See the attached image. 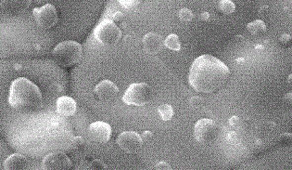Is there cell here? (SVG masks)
Listing matches in <instances>:
<instances>
[{"instance_id":"6da1fadb","label":"cell","mask_w":292,"mask_h":170,"mask_svg":"<svg viewBox=\"0 0 292 170\" xmlns=\"http://www.w3.org/2000/svg\"><path fill=\"white\" fill-rule=\"evenodd\" d=\"M230 70L224 62L211 55H203L191 65L188 82L197 92L211 94L225 86Z\"/></svg>"},{"instance_id":"7a4b0ae2","label":"cell","mask_w":292,"mask_h":170,"mask_svg":"<svg viewBox=\"0 0 292 170\" xmlns=\"http://www.w3.org/2000/svg\"><path fill=\"white\" fill-rule=\"evenodd\" d=\"M8 104L19 113L37 112L43 104V97L39 87L29 79H15L9 87Z\"/></svg>"},{"instance_id":"3957f363","label":"cell","mask_w":292,"mask_h":170,"mask_svg":"<svg viewBox=\"0 0 292 170\" xmlns=\"http://www.w3.org/2000/svg\"><path fill=\"white\" fill-rule=\"evenodd\" d=\"M53 57L62 67H73L78 64L83 56L81 44L76 41H63L53 49Z\"/></svg>"},{"instance_id":"277c9868","label":"cell","mask_w":292,"mask_h":170,"mask_svg":"<svg viewBox=\"0 0 292 170\" xmlns=\"http://www.w3.org/2000/svg\"><path fill=\"white\" fill-rule=\"evenodd\" d=\"M94 37L102 46H113L122 39V31L113 21L104 20L95 28Z\"/></svg>"},{"instance_id":"5b68a950","label":"cell","mask_w":292,"mask_h":170,"mask_svg":"<svg viewBox=\"0 0 292 170\" xmlns=\"http://www.w3.org/2000/svg\"><path fill=\"white\" fill-rule=\"evenodd\" d=\"M152 98V89L147 83H134L128 86L123 96V101L132 106H144Z\"/></svg>"},{"instance_id":"8992f818","label":"cell","mask_w":292,"mask_h":170,"mask_svg":"<svg viewBox=\"0 0 292 170\" xmlns=\"http://www.w3.org/2000/svg\"><path fill=\"white\" fill-rule=\"evenodd\" d=\"M219 135L216 123L208 118L200 119L194 127L195 139L201 144H210L214 142Z\"/></svg>"},{"instance_id":"52a82bcc","label":"cell","mask_w":292,"mask_h":170,"mask_svg":"<svg viewBox=\"0 0 292 170\" xmlns=\"http://www.w3.org/2000/svg\"><path fill=\"white\" fill-rule=\"evenodd\" d=\"M33 15L37 24L42 29H50L59 21L57 9L51 4H45L40 8H34Z\"/></svg>"},{"instance_id":"ba28073f","label":"cell","mask_w":292,"mask_h":170,"mask_svg":"<svg viewBox=\"0 0 292 170\" xmlns=\"http://www.w3.org/2000/svg\"><path fill=\"white\" fill-rule=\"evenodd\" d=\"M118 146L127 154H135L143 146L141 136L135 131H125L121 133L116 140Z\"/></svg>"},{"instance_id":"9c48e42d","label":"cell","mask_w":292,"mask_h":170,"mask_svg":"<svg viewBox=\"0 0 292 170\" xmlns=\"http://www.w3.org/2000/svg\"><path fill=\"white\" fill-rule=\"evenodd\" d=\"M42 165L43 169L46 170H69L73 167L71 159L61 152L46 155Z\"/></svg>"},{"instance_id":"30bf717a","label":"cell","mask_w":292,"mask_h":170,"mask_svg":"<svg viewBox=\"0 0 292 170\" xmlns=\"http://www.w3.org/2000/svg\"><path fill=\"white\" fill-rule=\"evenodd\" d=\"M112 127L106 122L97 121L90 125L88 128L89 138L97 144H105L112 137Z\"/></svg>"},{"instance_id":"8fae6325","label":"cell","mask_w":292,"mask_h":170,"mask_svg":"<svg viewBox=\"0 0 292 170\" xmlns=\"http://www.w3.org/2000/svg\"><path fill=\"white\" fill-rule=\"evenodd\" d=\"M119 93L118 86L111 80H103L99 82L94 89V95L96 99L100 101H113Z\"/></svg>"},{"instance_id":"7c38bea8","label":"cell","mask_w":292,"mask_h":170,"mask_svg":"<svg viewBox=\"0 0 292 170\" xmlns=\"http://www.w3.org/2000/svg\"><path fill=\"white\" fill-rule=\"evenodd\" d=\"M165 46V41L161 35L156 33H149L143 39V47L148 54L160 53Z\"/></svg>"},{"instance_id":"4fadbf2b","label":"cell","mask_w":292,"mask_h":170,"mask_svg":"<svg viewBox=\"0 0 292 170\" xmlns=\"http://www.w3.org/2000/svg\"><path fill=\"white\" fill-rule=\"evenodd\" d=\"M76 101L68 96H62L57 100V112L63 117L73 116L76 113Z\"/></svg>"},{"instance_id":"5bb4252c","label":"cell","mask_w":292,"mask_h":170,"mask_svg":"<svg viewBox=\"0 0 292 170\" xmlns=\"http://www.w3.org/2000/svg\"><path fill=\"white\" fill-rule=\"evenodd\" d=\"M32 0H1L0 6L9 14H18L30 7Z\"/></svg>"},{"instance_id":"9a60e30c","label":"cell","mask_w":292,"mask_h":170,"mask_svg":"<svg viewBox=\"0 0 292 170\" xmlns=\"http://www.w3.org/2000/svg\"><path fill=\"white\" fill-rule=\"evenodd\" d=\"M28 161L25 156L20 154L9 155L4 162V169L6 170H23L27 168Z\"/></svg>"},{"instance_id":"2e32d148","label":"cell","mask_w":292,"mask_h":170,"mask_svg":"<svg viewBox=\"0 0 292 170\" xmlns=\"http://www.w3.org/2000/svg\"><path fill=\"white\" fill-rule=\"evenodd\" d=\"M247 29L251 35L257 36V35L264 34L267 30V27H266V24L262 20H255L253 22L248 24Z\"/></svg>"},{"instance_id":"e0dca14e","label":"cell","mask_w":292,"mask_h":170,"mask_svg":"<svg viewBox=\"0 0 292 170\" xmlns=\"http://www.w3.org/2000/svg\"><path fill=\"white\" fill-rule=\"evenodd\" d=\"M165 46L173 51H179L181 49V43L178 36H176L175 34L169 35L165 40Z\"/></svg>"},{"instance_id":"ac0fdd59","label":"cell","mask_w":292,"mask_h":170,"mask_svg":"<svg viewBox=\"0 0 292 170\" xmlns=\"http://www.w3.org/2000/svg\"><path fill=\"white\" fill-rule=\"evenodd\" d=\"M158 113L163 121H170L173 116V108L170 104H162L158 108Z\"/></svg>"},{"instance_id":"d6986e66","label":"cell","mask_w":292,"mask_h":170,"mask_svg":"<svg viewBox=\"0 0 292 170\" xmlns=\"http://www.w3.org/2000/svg\"><path fill=\"white\" fill-rule=\"evenodd\" d=\"M219 10L225 15H230L236 10V5L231 0H221L219 2Z\"/></svg>"},{"instance_id":"ffe728a7","label":"cell","mask_w":292,"mask_h":170,"mask_svg":"<svg viewBox=\"0 0 292 170\" xmlns=\"http://www.w3.org/2000/svg\"><path fill=\"white\" fill-rule=\"evenodd\" d=\"M178 17H179L181 22L190 23L194 18V13L189 8H184L180 9V11L178 12Z\"/></svg>"},{"instance_id":"44dd1931","label":"cell","mask_w":292,"mask_h":170,"mask_svg":"<svg viewBox=\"0 0 292 170\" xmlns=\"http://www.w3.org/2000/svg\"><path fill=\"white\" fill-rule=\"evenodd\" d=\"M141 1L142 0H119V3L123 8L130 10L136 8L141 3Z\"/></svg>"},{"instance_id":"7402d4cb","label":"cell","mask_w":292,"mask_h":170,"mask_svg":"<svg viewBox=\"0 0 292 170\" xmlns=\"http://www.w3.org/2000/svg\"><path fill=\"white\" fill-rule=\"evenodd\" d=\"M90 169L95 170H108V167L106 166L105 163L102 162L99 159H95L90 164Z\"/></svg>"},{"instance_id":"603a6c76","label":"cell","mask_w":292,"mask_h":170,"mask_svg":"<svg viewBox=\"0 0 292 170\" xmlns=\"http://www.w3.org/2000/svg\"><path fill=\"white\" fill-rule=\"evenodd\" d=\"M190 103V106L193 107V108H201L204 104V99L203 97H199V96H195L192 97L189 101Z\"/></svg>"},{"instance_id":"cb8c5ba5","label":"cell","mask_w":292,"mask_h":170,"mask_svg":"<svg viewBox=\"0 0 292 170\" xmlns=\"http://www.w3.org/2000/svg\"><path fill=\"white\" fill-rule=\"evenodd\" d=\"M84 148V139L82 137H76L73 140V149L81 150Z\"/></svg>"},{"instance_id":"d4e9b609","label":"cell","mask_w":292,"mask_h":170,"mask_svg":"<svg viewBox=\"0 0 292 170\" xmlns=\"http://www.w3.org/2000/svg\"><path fill=\"white\" fill-rule=\"evenodd\" d=\"M226 140L229 143L234 144V143H237L240 140V136H239V134L236 131L228 132V134L226 136Z\"/></svg>"},{"instance_id":"484cf974","label":"cell","mask_w":292,"mask_h":170,"mask_svg":"<svg viewBox=\"0 0 292 170\" xmlns=\"http://www.w3.org/2000/svg\"><path fill=\"white\" fill-rule=\"evenodd\" d=\"M228 123L230 125V127H232V128H238L241 124V119L239 116H233L232 117L229 118Z\"/></svg>"},{"instance_id":"4316f807","label":"cell","mask_w":292,"mask_h":170,"mask_svg":"<svg viewBox=\"0 0 292 170\" xmlns=\"http://www.w3.org/2000/svg\"><path fill=\"white\" fill-rule=\"evenodd\" d=\"M292 135L291 133H284L279 137V141L282 143H289L292 141Z\"/></svg>"},{"instance_id":"83f0119b","label":"cell","mask_w":292,"mask_h":170,"mask_svg":"<svg viewBox=\"0 0 292 170\" xmlns=\"http://www.w3.org/2000/svg\"><path fill=\"white\" fill-rule=\"evenodd\" d=\"M113 20L114 23H122L125 20V15L120 11H117L113 14Z\"/></svg>"},{"instance_id":"f1b7e54d","label":"cell","mask_w":292,"mask_h":170,"mask_svg":"<svg viewBox=\"0 0 292 170\" xmlns=\"http://www.w3.org/2000/svg\"><path fill=\"white\" fill-rule=\"evenodd\" d=\"M279 41H280L282 44H284V45H288V44L292 41V36L289 35V34H283V35L280 37Z\"/></svg>"},{"instance_id":"f546056e","label":"cell","mask_w":292,"mask_h":170,"mask_svg":"<svg viewBox=\"0 0 292 170\" xmlns=\"http://www.w3.org/2000/svg\"><path fill=\"white\" fill-rule=\"evenodd\" d=\"M172 168L169 166V164L166 162H160L158 163L155 167V170H171Z\"/></svg>"},{"instance_id":"4dcf8cb0","label":"cell","mask_w":292,"mask_h":170,"mask_svg":"<svg viewBox=\"0 0 292 170\" xmlns=\"http://www.w3.org/2000/svg\"><path fill=\"white\" fill-rule=\"evenodd\" d=\"M152 137H153V133L150 131V130H146V131L143 132L142 135H141L143 140H150V139H152Z\"/></svg>"},{"instance_id":"1f68e13d","label":"cell","mask_w":292,"mask_h":170,"mask_svg":"<svg viewBox=\"0 0 292 170\" xmlns=\"http://www.w3.org/2000/svg\"><path fill=\"white\" fill-rule=\"evenodd\" d=\"M200 20L202 22H208L210 20V13L207 11H204L203 13H201L200 15Z\"/></svg>"},{"instance_id":"d6a6232c","label":"cell","mask_w":292,"mask_h":170,"mask_svg":"<svg viewBox=\"0 0 292 170\" xmlns=\"http://www.w3.org/2000/svg\"><path fill=\"white\" fill-rule=\"evenodd\" d=\"M269 9V6L268 5H262V7L259 9V13L260 14H265Z\"/></svg>"},{"instance_id":"836d02e7","label":"cell","mask_w":292,"mask_h":170,"mask_svg":"<svg viewBox=\"0 0 292 170\" xmlns=\"http://www.w3.org/2000/svg\"><path fill=\"white\" fill-rule=\"evenodd\" d=\"M284 101L287 102V103H289V104H291L292 103V93H287L286 95H285L284 97Z\"/></svg>"},{"instance_id":"e575fe53","label":"cell","mask_w":292,"mask_h":170,"mask_svg":"<svg viewBox=\"0 0 292 170\" xmlns=\"http://www.w3.org/2000/svg\"><path fill=\"white\" fill-rule=\"evenodd\" d=\"M254 49L257 52H262L264 50V45H257Z\"/></svg>"},{"instance_id":"d590c367","label":"cell","mask_w":292,"mask_h":170,"mask_svg":"<svg viewBox=\"0 0 292 170\" xmlns=\"http://www.w3.org/2000/svg\"><path fill=\"white\" fill-rule=\"evenodd\" d=\"M236 62H237L238 64H240V65H243V64L246 62V59H245V58H238V59L236 60Z\"/></svg>"},{"instance_id":"8d00e7d4","label":"cell","mask_w":292,"mask_h":170,"mask_svg":"<svg viewBox=\"0 0 292 170\" xmlns=\"http://www.w3.org/2000/svg\"><path fill=\"white\" fill-rule=\"evenodd\" d=\"M254 145L255 146H256V147H261V146H262V139H256V141H255V143H254Z\"/></svg>"},{"instance_id":"74e56055","label":"cell","mask_w":292,"mask_h":170,"mask_svg":"<svg viewBox=\"0 0 292 170\" xmlns=\"http://www.w3.org/2000/svg\"><path fill=\"white\" fill-rule=\"evenodd\" d=\"M236 39H237L238 41H239V40H240V41H243V40H244L242 36H237V37H236Z\"/></svg>"},{"instance_id":"f35d334b","label":"cell","mask_w":292,"mask_h":170,"mask_svg":"<svg viewBox=\"0 0 292 170\" xmlns=\"http://www.w3.org/2000/svg\"><path fill=\"white\" fill-rule=\"evenodd\" d=\"M45 0H35V2L37 3V4H42V3H44Z\"/></svg>"}]
</instances>
